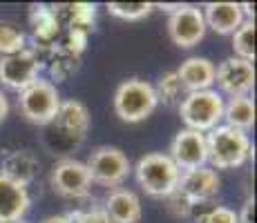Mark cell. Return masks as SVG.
Returning a JSON list of instances; mask_svg holds the SVG:
<instances>
[{
	"instance_id": "8fae6325",
	"label": "cell",
	"mask_w": 257,
	"mask_h": 223,
	"mask_svg": "<svg viewBox=\"0 0 257 223\" xmlns=\"http://www.w3.org/2000/svg\"><path fill=\"white\" fill-rule=\"evenodd\" d=\"M43 67V61L29 47L14 56H0V83L9 89L23 92L34 81H38Z\"/></svg>"
},
{
	"instance_id": "1f68e13d",
	"label": "cell",
	"mask_w": 257,
	"mask_h": 223,
	"mask_svg": "<svg viewBox=\"0 0 257 223\" xmlns=\"http://www.w3.org/2000/svg\"><path fill=\"white\" fill-rule=\"evenodd\" d=\"M237 223H255V199L248 196L241 205L239 214H237Z\"/></svg>"
},
{
	"instance_id": "52a82bcc",
	"label": "cell",
	"mask_w": 257,
	"mask_h": 223,
	"mask_svg": "<svg viewBox=\"0 0 257 223\" xmlns=\"http://www.w3.org/2000/svg\"><path fill=\"white\" fill-rule=\"evenodd\" d=\"M85 165L92 176V183H98V185H105V187H114V190L125 181L132 170L125 152H121L118 147H112V145L96 147L90 154V158H87Z\"/></svg>"
},
{
	"instance_id": "8992f818",
	"label": "cell",
	"mask_w": 257,
	"mask_h": 223,
	"mask_svg": "<svg viewBox=\"0 0 257 223\" xmlns=\"http://www.w3.org/2000/svg\"><path fill=\"white\" fill-rule=\"evenodd\" d=\"M61 107V94L54 83L49 81H34L29 87H25L18 96V110L32 125H49Z\"/></svg>"
},
{
	"instance_id": "9c48e42d",
	"label": "cell",
	"mask_w": 257,
	"mask_h": 223,
	"mask_svg": "<svg viewBox=\"0 0 257 223\" xmlns=\"http://www.w3.org/2000/svg\"><path fill=\"white\" fill-rule=\"evenodd\" d=\"M49 183L52 190L65 199H83L92 190V176L87 172V165L74 158H61L58 163H54Z\"/></svg>"
},
{
	"instance_id": "9a60e30c",
	"label": "cell",
	"mask_w": 257,
	"mask_h": 223,
	"mask_svg": "<svg viewBox=\"0 0 257 223\" xmlns=\"http://www.w3.org/2000/svg\"><path fill=\"white\" fill-rule=\"evenodd\" d=\"M52 12L63 32H81L85 36H90L94 27H96V5L63 3V5H52Z\"/></svg>"
},
{
	"instance_id": "d6a6232c",
	"label": "cell",
	"mask_w": 257,
	"mask_h": 223,
	"mask_svg": "<svg viewBox=\"0 0 257 223\" xmlns=\"http://www.w3.org/2000/svg\"><path fill=\"white\" fill-rule=\"evenodd\" d=\"M7 114H9V101H7V96L0 92V123L7 118Z\"/></svg>"
},
{
	"instance_id": "2e32d148",
	"label": "cell",
	"mask_w": 257,
	"mask_h": 223,
	"mask_svg": "<svg viewBox=\"0 0 257 223\" xmlns=\"http://www.w3.org/2000/svg\"><path fill=\"white\" fill-rule=\"evenodd\" d=\"M201 14H204L206 29L210 27L219 36H233L246 21L239 3H206Z\"/></svg>"
},
{
	"instance_id": "484cf974",
	"label": "cell",
	"mask_w": 257,
	"mask_h": 223,
	"mask_svg": "<svg viewBox=\"0 0 257 223\" xmlns=\"http://www.w3.org/2000/svg\"><path fill=\"white\" fill-rule=\"evenodd\" d=\"M105 9L114 18H121V21H141V18L150 16L155 5L152 3H107Z\"/></svg>"
},
{
	"instance_id": "4dcf8cb0",
	"label": "cell",
	"mask_w": 257,
	"mask_h": 223,
	"mask_svg": "<svg viewBox=\"0 0 257 223\" xmlns=\"http://www.w3.org/2000/svg\"><path fill=\"white\" fill-rule=\"evenodd\" d=\"M204 223H237V212H233L230 207L224 205H217L215 210L206 216Z\"/></svg>"
},
{
	"instance_id": "d4e9b609",
	"label": "cell",
	"mask_w": 257,
	"mask_h": 223,
	"mask_svg": "<svg viewBox=\"0 0 257 223\" xmlns=\"http://www.w3.org/2000/svg\"><path fill=\"white\" fill-rule=\"evenodd\" d=\"M27 49V36L14 23H0V56H14Z\"/></svg>"
},
{
	"instance_id": "e0dca14e",
	"label": "cell",
	"mask_w": 257,
	"mask_h": 223,
	"mask_svg": "<svg viewBox=\"0 0 257 223\" xmlns=\"http://www.w3.org/2000/svg\"><path fill=\"white\" fill-rule=\"evenodd\" d=\"M29 205L32 199L27 187L0 174V223L23 221V216L29 212Z\"/></svg>"
},
{
	"instance_id": "5bb4252c",
	"label": "cell",
	"mask_w": 257,
	"mask_h": 223,
	"mask_svg": "<svg viewBox=\"0 0 257 223\" xmlns=\"http://www.w3.org/2000/svg\"><path fill=\"white\" fill-rule=\"evenodd\" d=\"M219 176L212 167H197L190 172H181L177 190L186 196L188 201H215V196L219 194Z\"/></svg>"
},
{
	"instance_id": "3957f363",
	"label": "cell",
	"mask_w": 257,
	"mask_h": 223,
	"mask_svg": "<svg viewBox=\"0 0 257 223\" xmlns=\"http://www.w3.org/2000/svg\"><path fill=\"white\" fill-rule=\"evenodd\" d=\"M157 96L155 89L148 81L141 78H127L114 92V114L123 123H141L157 110Z\"/></svg>"
},
{
	"instance_id": "e575fe53",
	"label": "cell",
	"mask_w": 257,
	"mask_h": 223,
	"mask_svg": "<svg viewBox=\"0 0 257 223\" xmlns=\"http://www.w3.org/2000/svg\"><path fill=\"white\" fill-rule=\"evenodd\" d=\"M12 223H25V221H12Z\"/></svg>"
},
{
	"instance_id": "4fadbf2b",
	"label": "cell",
	"mask_w": 257,
	"mask_h": 223,
	"mask_svg": "<svg viewBox=\"0 0 257 223\" xmlns=\"http://www.w3.org/2000/svg\"><path fill=\"white\" fill-rule=\"evenodd\" d=\"M215 83L230 98L248 96V92L255 85V65L237 56H230L221 61L219 67H215Z\"/></svg>"
},
{
	"instance_id": "f1b7e54d",
	"label": "cell",
	"mask_w": 257,
	"mask_h": 223,
	"mask_svg": "<svg viewBox=\"0 0 257 223\" xmlns=\"http://www.w3.org/2000/svg\"><path fill=\"white\" fill-rule=\"evenodd\" d=\"M168 199V210L172 212V214L177 216V219H186L188 216V212H190V205H192V201H188L184 194H181L179 190H175L170 196H166Z\"/></svg>"
},
{
	"instance_id": "836d02e7",
	"label": "cell",
	"mask_w": 257,
	"mask_h": 223,
	"mask_svg": "<svg viewBox=\"0 0 257 223\" xmlns=\"http://www.w3.org/2000/svg\"><path fill=\"white\" fill-rule=\"evenodd\" d=\"M41 223H70V221H67V214H52L47 219H43Z\"/></svg>"
},
{
	"instance_id": "ac0fdd59",
	"label": "cell",
	"mask_w": 257,
	"mask_h": 223,
	"mask_svg": "<svg viewBox=\"0 0 257 223\" xmlns=\"http://www.w3.org/2000/svg\"><path fill=\"white\" fill-rule=\"evenodd\" d=\"M107 221L110 223H139L141 221V201L132 190L116 187L107 194L103 205Z\"/></svg>"
},
{
	"instance_id": "83f0119b",
	"label": "cell",
	"mask_w": 257,
	"mask_h": 223,
	"mask_svg": "<svg viewBox=\"0 0 257 223\" xmlns=\"http://www.w3.org/2000/svg\"><path fill=\"white\" fill-rule=\"evenodd\" d=\"M70 223H110L105 216V212L101 207H92V210H76L72 214H67Z\"/></svg>"
},
{
	"instance_id": "4316f807",
	"label": "cell",
	"mask_w": 257,
	"mask_h": 223,
	"mask_svg": "<svg viewBox=\"0 0 257 223\" xmlns=\"http://www.w3.org/2000/svg\"><path fill=\"white\" fill-rule=\"evenodd\" d=\"M87 38L90 36H85V34H81V32H63L56 47L61 49V52L81 58L83 52H85V47H87Z\"/></svg>"
},
{
	"instance_id": "277c9868",
	"label": "cell",
	"mask_w": 257,
	"mask_h": 223,
	"mask_svg": "<svg viewBox=\"0 0 257 223\" xmlns=\"http://www.w3.org/2000/svg\"><path fill=\"white\" fill-rule=\"evenodd\" d=\"M179 116L184 121L186 130L201 132V134L210 132L212 127L219 125L221 116H224V98L215 89L190 92L181 98Z\"/></svg>"
},
{
	"instance_id": "7402d4cb",
	"label": "cell",
	"mask_w": 257,
	"mask_h": 223,
	"mask_svg": "<svg viewBox=\"0 0 257 223\" xmlns=\"http://www.w3.org/2000/svg\"><path fill=\"white\" fill-rule=\"evenodd\" d=\"M45 67L49 69V76H52V81L63 83V81H67V78L74 76V74L81 69V58H78V56H72V54L61 52V49L56 47V49H54V52L47 56ZM52 81H49V83H52Z\"/></svg>"
},
{
	"instance_id": "7a4b0ae2",
	"label": "cell",
	"mask_w": 257,
	"mask_h": 223,
	"mask_svg": "<svg viewBox=\"0 0 257 223\" xmlns=\"http://www.w3.org/2000/svg\"><path fill=\"white\" fill-rule=\"evenodd\" d=\"M137 183L148 196H157V199H166L177 190L179 183V167L172 163V158L164 152H150V154L141 156L135 167Z\"/></svg>"
},
{
	"instance_id": "44dd1931",
	"label": "cell",
	"mask_w": 257,
	"mask_h": 223,
	"mask_svg": "<svg viewBox=\"0 0 257 223\" xmlns=\"http://www.w3.org/2000/svg\"><path fill=\"white\" fill-rule=\"evenodd\" d=\"M226 125L235 127L239 132H248L255 125V101L250 96H233L224 103Z\"/></svg>"
},
{
	"instance_id": "f546056e",
	"label": "cell",
	"mask_w": 257,
	"mask_h": 223,
	"mask_svg": "<svg viewBox=\"0 0 257 223\" xmlns=\"http://www.w3.org/2000/svg\"><path fill=\"white\" fill-rule=\"evenodd\" d=\"M215 207H217L215 201H197L190 205V212H188L186 219H190L192 223H204L206 216H208Z\"/></svg>"
},
{
	"instance_id": "7c38bea8",
	"label": "cell",
	"mask_w": 257,
	"mask_h": 223,
	"mask_svg": "<svg viewBox=\"0 0 257 223\" xmlns=\"http://www.w3.org/2000/svg\"><path fill=\"white\" fill-rule=\"evenodd\" d=\"M172 163L179 167V172H190L197 167H206L208 163V147H206V134L181 130L172 138L170 154Z\"/></svg>"
},
{
	"instance_id": "30bf717a",
	"label": "cell",
	"mask_w": 257,
	"mask_h": 223,
	"mask_svg": "<svg viewBox=\"0 0 257 223\" xmlns=\"http://www.w3.org/2000/svg\"><path fill=\"white\" fill-rule=\"evenodd\" d=\"M29 27H32V52H36V56L45 65L47 56L56 49L58 38H61L63 29L58 25L56 16L52 12V5H34L29 12Z\"/></svg>"
},
{
	"instance_id": "5b68a950",
	"label": "cell",
	"mask_w": 257,
	"mask_h": 223,
	"mask_svg": "<svg viewBox=\"0 0 257 223\" xmlns=\"http://www.w3.org/2000/svg\"><path fill=\"white\" fill-rule=\"evenodd\" d=\"M49 125H52L49 136L56 138L58 150H70L85 141L87 130H90V112L81 101H74V98L61 101V107Z\"/></svg>"
},
{
	"instance_id": "d6986e66",
	"label": "cell",
	"mask_w": 257,
	"mask_h": 223,
	"mask_svg": "<svg viewBox=\"0 0 257 223\" xmlns=\"http://www.w3.org/2000/svg\"><path fill=\"white\" fill-rule=\"evenodd\" d=\"M38 170H41V161L32 150H16L5 156L0 174L9 178V181L18 183V185L27 187L38 176Z\"/></svg>"
},
{
	"instance_id": "6da1fadb",
	"label": "cell",
	"mask_w": 257,
	"mask_h": 223,
	"mask_svg": "<svg viewBox=\"0 0 257 223\" xmlns=\"http://www.w3.org/2000/svg\"><path fill=\"white\" fill-rule=\"evenodd\" d=\"M206 147H208V163L212 165V170L241 167L255 152V147L248 141V134L230 125L212 127L206 136Z\"/></svg>"
},
{
	"instance_id": "ba28073f",
	"label": "cell",
	"mask_w": 257,
	"mask_h": 223,
	"mask_svg": "<svg viewBox=\"0 0 257 223\" xmlns=\"http://www.w3.org/2000/svg\"><path fill=\"white\" fill-rule=\"evenodd\" d=\"M168 36L181 49L199 45L206 36L204 14L195 5H177L168 16Z\"/></svg>"
},
{
	"instance_id": "ffe728a7",
	"label": "cell",
	"mask_w": 257,
	"mask_h": 223,
	"mask_svg": "<svg viewBox=\"0 0 257 223\" xmlns=\"http://www.w3.org/2000/svg\"><path fill=\"white\" fill-rule=\"evenodd\" d=\"M177 76H179L186 94L204 92V89H210V85L215 83V63L199 56L186 58L181 67L177 69Z\"/></svg>"
},
{
	"instance_id": "cb8c5ba5",
	"label": "cell",
	"mask_w": 257,
	"mask_h": 223,
	"mask_svg": "<svg viewBox=\"0 0 257 223\" xmlns=\"http://www.w3.org/2000/svg\"><path fill=\"white\" fill-rule=\"evenodd\" d=\"M233 52L241 61H255V21H244L233 34Z\"/></svg>"
},
{
	"instance_id": "603a6c76",
	"label": "cell",
	"mask_w": 257,
	"mask_h": 223,
	"mask_svg": "<svg viewBox=\"0 0 257 223\" xmlns=\"http://www.w3.org/2000/svg\"><path fill=\"white\" fill-rule=\"evenodd\" d=\"M155 89V96H157V103H164L166 107H175L181 103V96H184V85H181L179 76L177 72H166L159 76L157 85H152Z\"/></svg>"
}]
</instances>
